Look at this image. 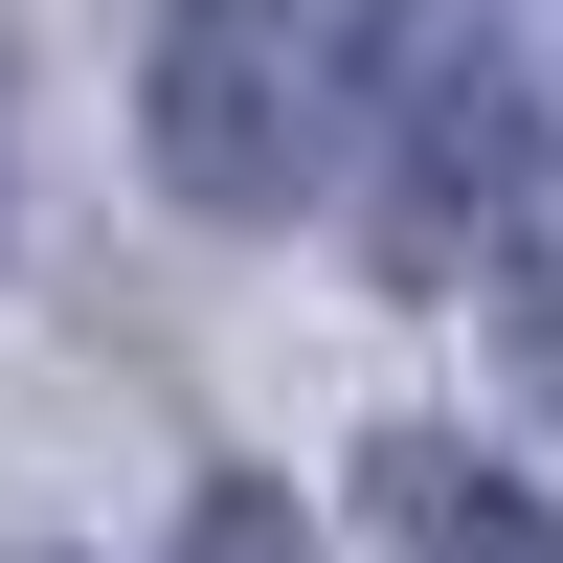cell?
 Instances as JSON below:
<instances>
[{
	"instance_id": "1",
	"label": "cell",
	"mask_w": 563,
	"mask_h": 563,
	"mask_svg": "<svg viewBox=\"0 0 563 563\" xmlns=\"http://www.w3.org/2000/svg\"><path fill=\"white\" fill-rule=\"evenodd\" d=\"M406 90H429V0H180L158 23V180L225 203V225H271Z\"/></svg>"
},
{
	"instance_id": "2",
	"label": "cell",
	"mask_w": 563,
	"mask_h": 563,
	"mask_svg": "<svg viewBox=\"0 0 563 563\" xmlns=\"http://www.w3.org/2000/svg\"><path fill=\"white\" fill-rule=\"evenodd\" d=\"M361 496H384L406 563H563V519H541L519 474H474L451 429H384V451H361Z\"/></svg>"
},
{
	"instance_id": "3",
	"label": "cell",
	"mask_w": 563,
	"mask_h": 563,
	"mask_svg": "<svg viewBox=\"0 0 563 563\" xmlns=\"http://www.w3.org/2000/svg\"><path fill=\"white\" fill-rule=\"evenodd\" d=\"M180 563H294V519H271V496H203V519H180Z\"/></svg>"
}]
</instances>
